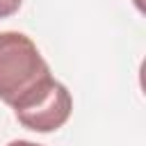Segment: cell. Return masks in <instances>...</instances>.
<instances>
[{"label": "cell", "mask_w": 146, "mask_h": 146, "mask_svg": "<svg viewBox=\"0 0 146 146\" xmlns=\"http://www.w3.org/2000/svg\"><path fill=\"white\" fill-rule=\"evenodd\" d=\"M11 110L23 128L34 132H52L68 121L73 112V98L68 89L50 75L27 96H23Z\"/></svg>", "instance_id": "7a4b0ae2"}, {"label": "cell", "mask_w": 146, "mask_h": 146, "mask_svg": "<svg viewBox=\"0 0 146 146\" xmlns=\"http://www.w3.org/2000/svg\"><path fill=\"white\" fill-rule=\"evenodd\" d=\"M50 78V66L23 32H0V100L14 107Z\"/></svg>", "instance_id": "6da1fadb"}, {"label": "cell", "mask_w": 146, "mask_h": 146, "mask_svg": "<svg viewBox=\"0 0 146 146\" xmlns=\"http://www.w3.org/2000/svg\"><path fill=\"white\" fill-rule=\"evenodd\" d=\"M21 5H23V0H0V18L14 16L21 9Z\"/></svg>", "instance_id": "3957f363"}, {"label": "cell", "mask_w": 146, "mask_h": 146, "mask_svg": "<svg viewBox=\"0 0 146 146\" xmlns=\"http://www.w3.org/2000/svg\"><path fill=\"white\" fill-rule=\"evenodd\" d=\"M7 146H41V144H34V141H27V139H14Z\"/></svg>", "instance_id": "277c9868"}]
</instances>
